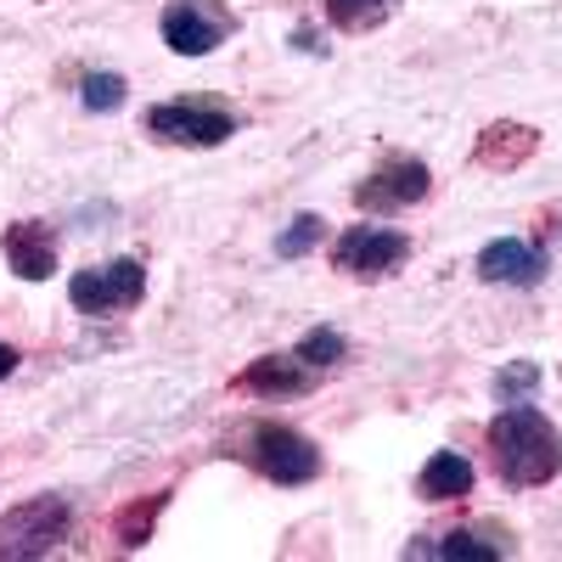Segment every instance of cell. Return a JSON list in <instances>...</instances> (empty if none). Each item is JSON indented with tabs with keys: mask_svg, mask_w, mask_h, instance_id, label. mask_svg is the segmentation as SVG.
Listing matches in <instances>:
<instances>
[{
	"mask_svg": "<svg viewBox=\"0 0 562 562\" xmlns=\"http://www.w3.org/2000/svg\"><path fill=\"white\" fill-rule=\"evenodd\" d=\"M490 456H495V473L512 490H540L562 473V434L551 428V416L529 400L518 405H501V416L490 422Z\"/></svg>",
	"mask_w": 562,
	"mask_h": 562,
	"instance_id": "1",
	"label": "cell"
},
{
	"mask_svg": "<svg viewBox=\"0 0 562 562\" xmlns=\"http://www.w3.org/2000/svg\"><path fill=\"white\" fill-rule=\"evenodd\" d=\"M147 135L169 140V147H220L237 135V113L214 97H180V102H158L147 108Z\"/></svg>",
	"mask_w": 562,
	"mask_h": 562,
	"instance_id": "2",
	"label": "cell"
},
{
	"mask_svg": "<svg viewBox=\"0 0 562 562\" xmlns=\"http://www.w3.org/2000/svg\"><path fill=\"white\" fill-rule=\"evenodd\" d=\"M243 456L259 467L270 484H310L321 479V450L299 434V428H281V422H254Z\"/></svg>",
	"mask_w": 562,
	"mask_h": 562,
	"instance_id": "3",
	"label": "cell"
},
{
	"mask_svg": "<svg viewBox=\"0 0 562 562\" xmlns=\"http://www.w3.org/2000/svg\"><path fill=\"white\" fill-rule=\"evenodd\" d=\"M68 299L79 315H113V310H135L147 299V265L140 259H108V265H90V270H74L68 281Z\"/></svg>",
	"mask_w": 562,
	"mask_h": 562,
	"instance_id": "4",
	"label": "cell"
},
{
	"mask_svg": "<svg viewBox=\"0 0 562 562\" xmlns=\"http://www.w3.org/2000/svg\"><path fill=\"white\" fill-rule=\"evenodd\" d=\"M158 29H164V45L175 57H209L231 40L237 18H231L225 0H169Z\"/></svg>",
	"mask_w": 562,
	"mask_h": 562,
	"instance_id": "5",
	"label": "cell"
},
{
	"mask_svg": "<svg viewBox=\"0 0 562 562\" xmlns=\"http://www.w3.org/2000/svg\"><path fill=\"white\" fill-rule=\"evenodd\" d=\"M68 535V501L34 495L0 518V557H52Z\"/></svg>",
	"mask_w": 562,
	"mask_h": 562,
	"instance_id": "6",
	"label": "cell"
},
{
	"mask_svg": "<svg viewBox=\"0 0 562 562\" xmlns=\"http://www.w3.org/2000/svg\"><path fill=\"white\" fill-rule=\"evenodd\" d=\"M405 259H411V237H400V231H389V225H349L338 237V248H333V265L355 281H383Z\"/></svg>",
	"mask_w": 562,
	"mask_h": 562,
	"instance_id": "7",
	"label": "cell"
},
{
	"mask_svg": "<svg viewBox=\"0 0 562 562\" xmlns=\"http://www.w3.org/2000/svg\"><path fill=\"white\" fill-rule=\"evenodd\" d=\"M434 192V175L422 158H389L383 169H371L360 186H355V209L360 214H400L411 203H422Z\"/></svg>",
	"mask_w": 562,
	"mask_h": 562,
	"instance_id": "8",
	"label": "cell"
},
{
	"mask_svg": "<svg viewBox=\"0 0 562 562\" xmlns=\"http://www.w3.org/2000/svg\"><path fill=\"white\" fill-rule=\"evenodd\" d=\"M7 265L23 276V281H45V276H57V231L45 225V220H12L7 225Z\"/></svg>",
	"mask_w": 562,
	"mask_h": 562,
	"instance_id": "9",
	"label": "cell"
},
{
	"mask_svg": "<svg viewBox=\"0 0 562 562\" xmlns=\"http://www.w3.org/2000/svg\"><path fill=\"white\" fill-rule=\"evenodd\" d=\"M479 276L490 288H540L546 276V254L535 243H518V237H495L484 254H479Z\"/></svg>",
	"mask_w": 562,
	"mask_h": 562,
	"instance_id": "10",
	"label": "cell"
},
{
	"mask_svg": "<svg viewBox=\"0 0 562 562\" xmlns=\"http://www.w3.org/2000/svg\"><path fill=\"white\" fill-rule=\"evenodd\" d=\"M237 389L243 394H265V400H293V394L315 389V366H304L299 355H259L237 378Z\"/></svg>",
	"mask_w": 562,
	"mask_h": 562,
	"instance_id": "11",
	"label": "cell"
},
{
	"mask_svg": "<svg viewBox=\"0 0 562 562\" xmlns=\"http://www.w3.org/2000/svg\"><path fill=\"white\" fill-rule=\"evenodd\" d=\"M540 153V135L529 130V124H490L484 135H479V164L484 169H518V164H529Z\"/></svg>",
	"mask_w": 562,
	"mask_h": 562,
	"instance_id": "12",
	"label": "cell"
},
{
	"mask_svg": "<svg viewBox=\"0 0 562 562\" xmlns=\"http://www.w3.org/2000/svg\"><path fill=\"white\" fill-rule=\"evenodd\" d=\"M416 490H422V501H461L467 490H473V461H467L461 450H439V456H428V467H422Z\"/></svg>",
	"mask_w": 562,
	"mask_h": 562,
	"instance_id": "13",
	"label": "cell"
},
{
	"mask_svg": "<svg viewBox=\"0 0 562 562\" xmlns=\"http://www.w3.org/2000/svg\"><path fill=\"white\" fill-rule=\"evenodd\" d=\"M512 551V540H479V535H445V540H422V546H411V557H445V562H501Z\"/></svg>",
	"mask_w": 562,
	"mask_h": 562,
	"instance_id": "14",
	"label": "cell"
},
{
	"mask_svg": "<svg viewBox=\"0 0 562 562\" xmlns=\"http://www.w3.org/2000/svg\"><path fill=\"white\" fill-rule=\"evenodd\" d=\"M394 7H400V0H321L326 23L344 29V34H366V29L389 23V18H394Z\"/></svg>",
	"mask_w": 562,
	"mask_h": 562,
	"instance_id": "15",
	"label": "cell"
},
{
	"mask_svg": "<svg viewBox=\"0 0 562 562\" xmlns=\"http://www.w3.org/2000/svg\"><path fill=\"white\" fill-rule=\"evenodd\" d=\"M169 506V490L164 495H147V501H130L124 512H119V524H113V535H119V546L124 551H135L140 540L153 535V524H158V512Z\"/></svg>",
	"mask_w": 562,
	"mask_h": 562,
	"instance_id": "16",
	"label": "cell"
},
{
	"mask_svg": "<svg viewBox=\"0 0 562 562\" xmlns=\"http://www.w3.org/2000/svg\"><path fill=\"white\" fill-rule=\"evenodd\" d=\"M304 366H315V371H326V366H338L344 355H349V344H344V333H333V326H310V333L299 338V349H293Z\"/></svg>",
	"mask_w": 562,
	"mask_h": 562,
	"instance_id": "17",
	"label": "cell"
},
{
	"mask_svg": "<svg viewBox=\"0 0 562 562\" xmlns=\"http://www.w3.org/2000/svg\"><path fill=\"white\" fill-rule=\"evenodd\" d=\"M124 74H85L79 79V102L90 108V113H119L124 108Z\"/></svg>",
	"mask_w": 562,
	"mask_h": 562,
	"instance_id": "18",
	"label": "cell"
},
{
	"mask_svg": "<svg viewBox=\"0 0 562 562\" xmlns=\"http://www.w3.org/2000/svg\"><path fill=\"white\" fill-rule=\"evenodd\" d=\"M321 237H326V220H321V214H299V220L276 237V254H281V259H304Z\"/></svg>",
	"mask_w": 562,
	"mask_h": 562,
	"instance_id": "19",
	"label": "cell"
},
{
	"mask_svg": "<svg viewBox=\"0 0 562 562\" xmlns=\"http://www.w3.org/2000/svg\"><path fill=\"white\" fill-rule=\"evenodd\" d=\"M535 389H540V366H535V360H512L506 371H495V394H501L506 405L529 400Z\"/></svg>",
	"mask_w": 562,
	"mask_h": 562,
	"instance_id": "20",
	"label": "cell"
},
{
	"mask_svg": "<svg viewBox=\"0 0 562 562\" xmlns=\"http://www.w3.org/2000/svg\"><path fill=\"white\" fill-rule=\"evenodd\" d=\"M12 371H18V349H12V344H0V383H7Z\"/></svg>",
	"mask_w": 562,
	"mask_h": 562,
	"instance_id": "21",
	"label": "cell"
}]
</instances>
